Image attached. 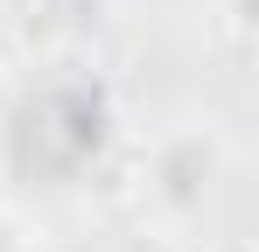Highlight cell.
<instances>
[{"label":"cell","mask_w":259,"mask_h":252,"mask_svg":"<svg viewBox=\"0 0 259 252\" xmlns=\"http://www.w3.org/2000/svg\"><path fill=\"white\" fill-rule=\"evenodd\" d=\"M217 182H224V140L210 126H175V133H161L147 147V196L168 217L203 210Z\"/></svg>","instance_id":"6da1fadb"},{"label":"cell","mask_w":259,"mask_h":252,"mask_svg":"<svg viewBox=\"0 0 259 252\" xmlns=\"http://www.w3.org/2000/svg\"><path fill=\"white\" fill-rule=\"evenodd\" d=\"M217 21H224V35L245 49V42L259 35V0H217Z\"/></svg>","instance_id":"7a4b0ae2"}]
</instances>
